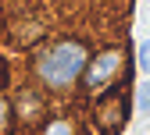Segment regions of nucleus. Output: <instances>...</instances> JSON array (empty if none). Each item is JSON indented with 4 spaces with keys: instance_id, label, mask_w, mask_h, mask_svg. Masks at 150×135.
I'll return each instance as SVG.
<instances>
[{
    "instance_id": "1",
    "label": "nucleus",
    "mask_w": 150,
    "mask_h": 135,
    "mask_svg": "<svg viewBox=\"0 0 150 135\" xmlns=\"http://www.w3.org/2000/svg\"><path fill=\"white\" fill-rule=\"evenodd\" d=\"M89 64V46L86 39H57L50 43L40 57H36V78H40L47 89H71L82 78V71Z\"/></svg>"
},
{
    "instance_id": "6",
    "label": "nucleus",
    "mask_w": 150,
    "mask_h": 135,
    "mask_svg": "<svg viewBox=\"0 0 150 135\" xmlns=\"http://www.w3.org/2000/svg\"><path fill=\"white\" fill-rule=\"evenodd\" d=\"M40 135H79V132H75V121L71 118H50Z\"/></svg>"
},
{
    "instance_id": "7",
    "label": "nucleus",
    "mask_w": 150,
    "mask_h": 135,
    "mask_svg": "<svg viewBox=\"0 0 150 135\" xmlns=\"http://www.w3.org/2000/svg\"><path fill=\"white\" fill-rule=\"evenodd\" d=\"M136 107H139L143 114H150V82L139 85V92H136Z\"/></svg>"
},
{
    "instance_id": "9",
    "label": "nucleus",
    "mask_w": 150,
    "mask_h": 135,
    "mask_svg": "<svg viewBox=\"0 0 150 135\" xmlns=\"http://www.w3.org/2000/svg\"><path fill=\"white\" fill-rule=\"evenodd\" d=\"M4 78H7V68H4V61H0V85H4Z\"/></svg>"
},
{
    "instance_id": "8",
    "label": "nucleus",
    "mask_w": 150,
    "mask_h": 135,
    "mask_svg": "<svg viewBox=\"0 0 150 135\" xmlns=\"http://www.w3.org/2000/svg\"><path fill=\"white\" fill-rule=\"evenodd\" d=\"M139 68H143V71H150V43H143V46H139Z\"/></svg>"
},
{
    "instance_id": "3",
    "label": "nucleus",
    "mask_w": 150,
    "mask_h": 135,
    "mask_svg": "<svg viewBox=\"0 0 150 135\" xmlns=\"http://www.w3.org/2000/svg\"><path fill=\"white\" fill-rule=\"evenodd\" d=\"M93 118H97V125H100L107 135H115V132L125 125V118H129V103H125V96H122V92H104V100L97 103Z\"/></svg>"
},
{
    "instance_id": "5",
    "label": "nucleus",
    "mask_w": 150,
    "mask_h": 135,
    "mask_svg": "<svg viewBox=\"0 0 150 135\" xmlns=\"http://www.w3.org/2000/svg\"><path fill=\"white\" fill-rule=\"evenodd\" d=\"M14 121H18V118H14V103L0 92V135H11V132H14Z\"/></svg>"
},
{
    "instance_id": "4",
    "label": "nucleus",
    "mask_w": 150,
    "mask_h": 135,
    "mask_svg": "<svg viewBox=\"0 0 150 135\" xmlns=\"http://www.w3.org/2000/svg\"><path fill=\"white\" fill-rule=\"evenodd\" d=\"M14 118H22V121H36V118H43V100H40L32 89L18 92V110H14Z\"/></svg>"
},
{
    "instance_id": "2",
    "label": "nucleus",
    "mask_w": 150,
    "mask_h": 135,
    "mask_svg": "<svg viewBox=\"0 0 150 135\" xmlns=\"http://www.w3.org/2000/svg\"><path fill=\"white\" fill-rule=\"evenodd\" d=\"M122 64H125V53L118 46H111V50H104L97 57H89V64L82 71V78H79L82 89L86 92H104V89H111L115 78L122 75Z\"/></svg>"
}]
</instances>
